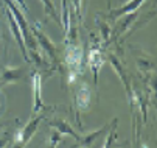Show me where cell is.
Returning <instances> with one entry per match:
<instances>
[{
	"instance_id": "1",
	"label": "cell",
	"mask_w": 157,
	"mask_h": 148,
	"mask_svg": "<svg viewBox=\"0 0 157 148\" xmlns=\"http://www.w3.org/2000/svg\"><path fill=\"white\" fill-rule=\"evenodd\" d=\"M42 108V100H40V76H34V108L33 111L37 112Z\"/></svg>"
},
{
	"instance_id": "2",
	"label": "cell",
	"mask_w": 157,
	"mask_h": 148,
	"mask_svg": "<svg viewBox=\"0 0 157 148\" xmlns=\"http://www.w3.org/2000/svg\"><path fill=\"white\" fill-rule=\"evenodd\" d=\"M89 98H90V92L86 86H82L79 89V94H78V103H79V108L86 109L89 106Z\"/></svg>"
}]
</instances>
